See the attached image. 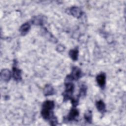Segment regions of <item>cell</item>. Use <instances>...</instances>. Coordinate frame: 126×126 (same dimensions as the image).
<instances>
[{"mask_svg":"<svg viewBox=\"0 0 126 126\" xmlns=\"http://www.w3.org/2000/svg\"><path fill=\"white\" fill-rule=\"evenodd\" d=\"M54 102L53 101L47 100L45 101L42 105L41 111V115L42 118L45 120H48L53 118L51 115V111L54 108Z\"/></svg>","mask_w":126,"mask_h":126,"instance_id":"6da1fadb","label":"cell"},{"mask_svg":"<svg viewBox=\"0 0 126 126\" xmlns=\"http://www.w3.org/2000/svg\"><path fill=\"white\" fill-rule=\"evenodd\" d=\"M79 112L77 109L75 108H72L68 116V120L69 121H73L78 116Z\"/></svg>","mask_w":126,"mask_h":126,"instance_id":"5b68a950","label":"cell"},{"mask_svg":"<svg viewBox=\"0 0 126 126\" xmlns=\"http://www.w3.org/2000/svg\"><path fill=\"white\" fill-rule=\"evenodd\" d=\"M12 76L14 80L16 81L20 80L21 79V71L16 68H13Z\"/></svg>","mask_w":126,"mask_h":126,"instance_id":"8992f818","label":"cell"},{"mask_svg":"<svg viewBox=\"0 0 126 126\" xmlns=\"http://www.w3.org/2000/svg\"><path fill=\"white\" fill-rule=\"evenodd\" d=\"M69 55L70 58L73 60H76L78 57V51L77 50L74 49L70 50L69 52Z\"/></svg>","mask_w":126,"mask_h":126,"instance_id":"8fae6325","label":"cell"},{"mask_svg":"<svg viewBox=\"0 0 126 126\" xmlns=\"http://www.w3.org/2000/svg\"><path fill=\"white\" fill-rule=\"evenodd\" d=\"M11 77V73L8 69H4L1 72V78L4 81H8Z\"/></svg>","mask_w":126,"mask_h":126,"instance_id":"277c9868","label":"cell"},{"mask_svg":"<svg viewBox=\"0 0 126 126\" xmlns=\"http://www.w3.org/2000/svg\"><path fill=\"white\" fill-rule=\"evenodd\" d=\"M30 29V26L28 23L23 24L20 28V31L22 35L26 34Z\"/></svg>","mask_w":126,"mask_h":126,"instance_id":"ba28073f","label":"cell"},{"mask_svg":"<svg viewBox=\"0 0 126 126\" xmlns=\"http://www.w3.org/2000/svg\"><path fill=\"white\" fill-rule=\"evenodd\" d=\"M71 14L75 17H79L81 14V10L77 7H73L70 10Z\"/></svg>","mask_w":126,"mask_h":126,"instance_id":"30bf717a","label":"cell"},{"mask_svg":"<svg viewBox=\"0 0 126 126\" xmlns=\"http://www.w3.org/2000/svg\"><path fill=\"white\" fill-rule=\"evenodd\" d=\"M85 118L89 123H91V120H92V115H91V112L88 111L85 115Z\"/></svg>","mask_w":126,"mask_h":126,"instance_id":"7c38bea8","label":"cell"},{"mask_svg":"<svg viewBox=\"0 0 126 126\" xmlns=\"http://www.w3.org/2000/svg\"><path fill=\"white\" fill-rule=\"evenodd\" d=\"M105 79H106V76L105 74L103 73L98 74L96 77V81L98 85L102 88L104 87L105 86Z\"/></svg>","mask_w":126,"mask_h":126,"instance_id":"7a4b0ae2","label":"cell"},{"mask_svg":"<svg viewBox=\"0 0 126 126\" xmlns=\"http://www.w3.org/2000/svg\"><path fill=\"white\" fill-rule=\"evenodd\" d=\"M96 106L97 110L101 113H103L105 111V105L102 100L96 102Z\"/></svg>","mask_w":126,"mask_h":126,"instance_id":"52a82bcc","label":"cell"},{"mask_svg":"<svg viewBox=\"0 0 126 126\" xmlns=\"http://www.w3.org/2000/svg\"><path fill=\"white\" fill-rule=\"evenodd\" d=\"M54 93V90L50 85H47L44 89V94L45 95H52Z\"/></svg>","mask_w":126,"mask_h":126,"instance_id":"9c48e42d","label":"cell"},{"mask_svg":"<svg viewBox=\"0 0 126 126\" xmlns=\"http://www.w3.org/2000/svg\"><path fill=\"white\" fill-rule=\"evenodd\" d=\"M81 74V71L80 70L79 68L77 67H74L73 69H72V73L71 74L70 76H69L70 78H71L72 79H74V80H77L78 79Z\"/></svg>","mask_w":126,"mask_h":126,"instance_id":"3957f363","label":"cell"}]
</instances>
